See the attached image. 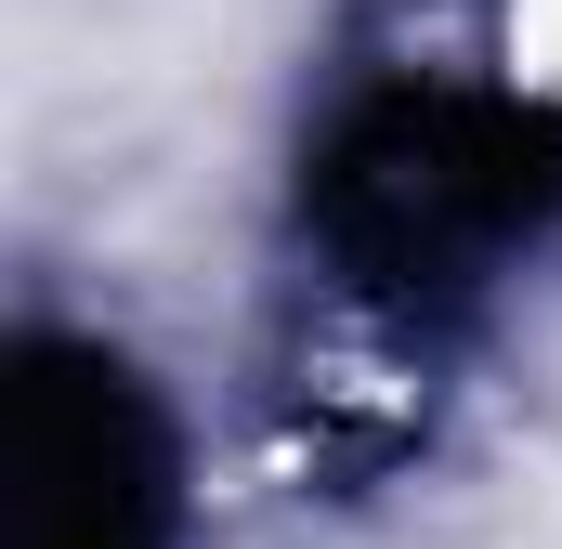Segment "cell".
<instances>
[{
  "label": "cell",
  "mask_w": 562,
  "mask_h": 549,
  "mask_svg": "<svg viewBox=\"0 0 562 549\" xmlns=\"http://www.w3.org/2000/svg\"><path fill=\"white\" fill-rule=\"evenodd\" d=\"M13 549H183V432L119 340H13Z\"/></svg>",
  "instance_id": "obj_1"
}]
</instances>
